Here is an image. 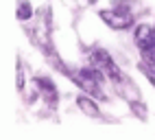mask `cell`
Listing matches in <instances>:
<instances>
[{
	"label": "cell",
	"instance_id": "obj_1",
	"mask_svg": "<svg viewBox=\"0 0 155 140\" xmlns=\"http://www.w3.org/2000/svg\"><path fill=\"white\" fill-rule=\"evenodd\" d=\"M72 77V81H74L83 92H87L90 96H94V98H105V92H103V79H105V75L98 72L96 68H81L77 70L74 75H70Z\"/></svg>",
	"mask_w": 155,
	"mask_h": 140
},
{
	"label": "cell",
	"instance_id": "obj_2",
	"mask_svg": "<svg viewBox=\"0 0 155 140\" xmlns=\"http://www.w3.org/2000/svg\"><path fill=\"white\" fill-rule=\"evenodd\" d=\"M101 20L109 28H114V31H127V28L133 24V13L125 5H116L111 9H103V11H101Z\"/></svg>",
	"mask_w": 155,
	"mask_h": 140
},
{
	"label": "cell",
	"instance_id": "obj_3",
	"mask_svg": "<svg viewBox=\"0 0 155 140\" xmlns=\"http://www.w3.org/2000/svg\"><path fill=\"white\" fill-rule=\"evenodd\" d=\"M90 66L96 68L98 72L105 75V79L109 81H122V75H120V68L114 64V59L109 57V53H105L103 48H96V51L90 53Z\"/></svg>",
	"mask_w": 155,
	"mask_h": 140
},
{
	"label": "cell",
	"instance_id": "obj_4",
	"mask_svg": "<svg viewBox=\"0 0 155 140\" xmlns=\"http://www.w3.org/2000/svg\"><path fill=\"white\" fill-rule=\"evenodd\" d=\"M133 39H136V46L140 48L142 55L153 53V51H155V26H151V24H140V26L136 28Z\"/></svg>",
	"mask_w": 155,
	"mask_h": 140
},
{
	"label": "cell",
	"instance_id": "obj_5",
	"mask_svg": "<svg viewBox=\"0 0 155 140\" xmlns=\"http://www.w3.org/2000/svg\"><path fill=\"white\" fill-rule=\"evenodd\" d=\"M33 83H35V88H37V92L44 96V101H46L50 107H55V105H57V88H55V83H53V79H48V77H35Z\"/></svg>",
	"mask_w": 155,
	"mask_h": 140
},
{
	"label": "cell",
	"instance_id": "obj_6",
	"mask_svg": "<svg viewBox=\"0 0 155 140\" xmlns=\"http://www.w3.org/2000/svg\"><path fill=\"white\" fill-rule=\"evenodd\" d=\"M77 105L81 107V112L83 114H87V116H101V109H98V105H96V101H92V98H87V96H79L77 98Z\"/></svg>",
	"mask_w": 155,
	"mask_h": 140
},
{
	"label": "cell",
	"instance_id": "obj_7",
	"mask_svg": "<svg viewBox=\"0 0 155 140\" xmlns=\"http://www.w3.org/2000/svg\"><path fill=\"white\" fill-rule=\"evenodd\" d=\"M31 15H33V9H31L28 0H20L18 2V20L20 22H26V20H31Z\"/></svg>",
	"mask_w": 155,
	"mask_h": 140
},
{
	"label": "cell",
	"instance_id": "obj_8",
	"mask_svg": "<svg viewBox=\"0 0 155 140\" xmlns=\"http://www.w3.org/2000/svg\"><path fill=\"white\" fill-rule=\"evenodd\" d=\"M140 70H142L144 75H147V79H149V81L155 85V64H153V62H144V59H142Z\"/></svg>",
	"mask_w": 155,
	"mask_h": 140
},
{
	"label": "cell",
	"instance_id": "obj_9",
	"mask_svg": "<svg viewBox=\"0 0 155 140\" xmlns=\"http://www.w3.org/2000/svg\"><path fill=\"white\" fill-rule=\"evenodd\" d=\"M22 88H24V75H22V66L18 62V90H22Z\"/></svg>",
	"mask_w": 155,
	"mask_h": 140
},
{
	"label": "cell",
	"instance_id": "obj_10",
	"mask_svg": "<svg viewBox=\"0 0 155 140\" xmlns=\"http://www.w3.org/2000/svg\"><path fill=\"white\" fill-rule=\"evenodd\" d=\"M87 2H96V0H87Z\"/></svg>",
	"mask_w": 155,
	"mask_h": 140
}]
</instances>
